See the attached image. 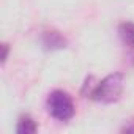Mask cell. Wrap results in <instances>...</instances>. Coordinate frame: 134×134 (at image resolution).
Masks as SVG:
<instances>
[{"label": "cell", "mask_w": 134, "mask_h": 134, "mask_svg": "<svg viewBox=\"0 0 134 134\" xmlns=\"http://www.w3.org/2000/svg\"><path fill=\"white\" fill-rule=\"evenodd\" d=\"M123 85H125V77L121 73H114L106 76L101 82L95 84L93 90L90 92V98L98 103L110 104L120 99L123 93Z\"/></svg>", "instance_id": "6da1fadb"}, {"label": "cell", "mask_w": 134, "mask_h": 134, "mask_svg": "<svg viewBox=\"0 0 134 134\" xmlns=\"http://www.w3.org/2000/svg\"><path fill=\"white\" fill-rule=\"evenodd\" d=\"M47 110L58 121H70L74 117L76 107H74L73 98L66 92L54 90L47 96Z\"/></svg>", "instance_id": "7a4b0ae2"}, {"label": "cell", "mask_w": 134, "mask_h": 134, "mask_svg": "<svg viewBox=\"0 0 134 134\" xmlns=\"http://www.w3.org/2000/svg\"><path fill=\"white\" fill-rule=\"evenodd\" d=\"M41 44L46 51H62L68 46V40L57 30H46L41 35Z\"/></svg>", "instance_id": "3957f363"}, {"label": "cell", "mask_w": 134, "mask_h": 134, "mask_svg": "<svg viewBox=\"0 0 134 134\" xmlns=\"http://www.w3.org/2000/svg\"><path fill=\"white\" fill-rule=\"evenodd\" d=\"M118 36L125 46L134 49V22H121L118 25Z\"/></svg>", "instance_id": "277c9868"}, {"label": "cell", "mask_w": 134, "mask_h": 134, "mask_svg": "<svg viewBox=\"0 0 134 134\" xmlns=\"http://www.w3.org/2000/svg\"><path fill=\"white\" fill-rule=\"evenodd\" d=\"M36 131H38V125L30 115H22L18 120V125H16V132L18 134H33Z\"/></svg>", "instance_id": "5b68a950"}, {"label": "cell", "mask_w": 134, "mask_h": 134, "mask_svg": "<svg viewBox=\"0 0 134 134\" xmlns=\"http://www.w3.org/2000/svg\"><path fill=\"white\" fill-rule=\"evenodd\" d=\"M2 63L5 65L7 63V60H8V54H10V44H7V43H3L2 44Z\"/></svg>", "instance_id": "8992f818"}, {"label": "cell", "mask_w": 134, "mask_h": 134, "mask_svg": "<svg viewBox=\"0 0 134 134\" xmlns=\"http://www.w3.org/2000/svg\"><path fill=\"white\" fill-rule=\"evenodd\" d=\"M121 131L123 132H134V121H129L128 125H125L121 128Z\"/></svg>", "instance_id": "52a82bcc"}]
</instances>
